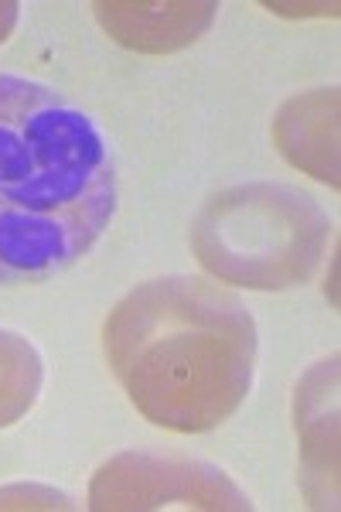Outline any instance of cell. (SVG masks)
Instances as JSON below:
<instances>
[{
  "label": "cell",
  "instance_id": "obj_1",
  "mask_svg": "<svg viewBox=\"0 0 341 512\" xmlns=\"http://www.w3.org/2000/svg\"><path fill=\"white\" fill-rule=\"evenodd\" d=\"M110 140L35 79L0 76V284L69 270L116 212Z\"/></svg>",
  "mask_w": 341,
  "mask_h": 512
},
{
  "label": "cell",
  "instance_id": "obj_2",
  "mask_svg": "<svg viewBox=\"0 0 341 512\" xmlns=\"http://www.w3.org/2000/svg\"><path fill=\"white\" fill-rule=\"evenodd\" d=\"M103 345L130 403L164 431H212L253 390L256 321L236 294L202 277L133 287L106 318Z\"/></svg>",
  "mask_w": 341,
  "mask_h": 512
},
{
  "label": "cell",
  "instance_id": "obj_3",
  "mask_svg": "<svg viewBox=\"0 0 341 512\" xmlns=\"http://www.w3.org/2000/svg\"><path fill=\"white\" fill-rule=\"evenodd\" d=\"M328 212L301 188L246 181L222 188L191 222V250L212 277L249 291L301 287L321 267Z\"/></svg>",
  "mask_w": 341,
  "mask_h": 512
},
{
  "label": "cell",
  "instance_id": "obj_4",
  "mask_svg": "<svg viewBox=\"0 0 341 512\" xmlns=\"http://www.w3.org/2000/svg\"><path fill=\"white\" fill-rule=\"evenodd\" d=\"M89 509H253L249 495L222 468L181 454L123 451L89 485Z\"/></svg>",
  "mask_w": 341,
  "mask_h": 512
},
{
  "label": "cell",
  "instance_id": "obj_5",
  "mask_svg": "<svg viewBox=\"0 0 341 512\" xmlns=\"http://www.w3.org/2000/svg\"><path fill=\"white\" fill-rule=\"evenodd\" d=\"M297 441L304 495L314 509L338 506V355L318 362L297 386Z\"/></svg>",
  "mask_w": 341,
  "mask_h": 512
},
{
  "label": "cell",
  "instance_id": "obj_6",
  "mask_svg": "<svg viewBox=\"0 0 341 512\" xmlns=\"http://www.w3.org/2000/svg\"><path fill=\"white\" fill-rule=\"evenodd\" d=\"M284 158L338 188V89H314L280 106L273 120Z\"/></svg>",
  "mask_w": 341,
  "mask_h": 512
},
{
  "label": "cell",
  "instance_id": "obj_7",
  "mask_svg": "<svg viewBox=\"0 0 341 512\" xmlns=\"http://www.w3.org/2000/svg\"><path fill=\"white\" fill-rule=\"evenodd\" d=\"M219 4H96V18L103 28L127 48L137 52H178L212 28Z\"/></svg>",
  "mask_w": 341,
  "mask_h": 512
},
{
  "label": "cell",
  "instance_id": "obj_8",
  "mask_svg": "<svg viewBox=\"0 0 341 512\" xmlns=\"http://www.w3.org/2000/svg\"><path fill=\"white\" fill-rule=\"evenodd\" d=\"M41 379V355L24 335L0 328V427H11L28 414L38 400Z\"/></svg>",
  "mask_w": 341,
  "mask_h": 512
},
{
  "label": "cell",
  "instance_id": "obj_9",
  "mask_svg": "<svg viewBox=\"0 0 341 512\" xmlns=\"http://www.w3.org/2000/svg\"><path fill=\"white\" fill-rule=\"evenodd\" d=\"M18 14H21V4H14V0H0V41L14 31V24H18Z\"/></svg>",
  "mask_w": 341,
  "mask_h": 512
}]
</instances>
